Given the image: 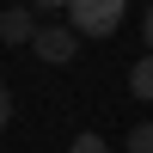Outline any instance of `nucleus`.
I'll return each instance as SVG.
<instances>
[{
    "label": "nucleus",
    "mask_w": 153,
    "mask_h": 153,
    "mask_svg": "<svg viewBox=\"0 0 153 153\" xmlns=\"http://www.w3.org/2000/svg\"><path fill=\"white\" fill-rule=\"evenodd\" d=\"M129 92H135V98H147V104H153V55H141V61L129 68Z\"/></svg>",
    "instance_id": "nucleus-4"
},
{
    "label": "nucleus",
    "mask_w": 153,
    "mask_h": 153,
    "mask_svg": "<svg viewBox=\"0 0 153 153\" xmlns=\"http://www.w3.org/2000/svg\"><path fill=\"white\" fill-rule=\"evenodd\" d=\"M123 6L129 0H68V25L80 37H110L123 25Z\"/></svg>",
    "instance_id": "nucleus-1"
},
{
    "label": "nucleus",
    "mask_w": 153,
    "mask_h": 153,
    "mask_svg": "<svg viewBox=\"0 0 153 153\" xmlns=\"http://www.w3.org/2000/svg\"><path fill=\"white\" fill-rule=\"evenodd\" d=\"M6 123H12V92L0 86V129H6Z\"/></svg>",
    "instance_id": "nucleus-7"
},
{
    "label": "nucleus",
    "mask_w": 153,
    "mask_h": 153,
    "mask_svg": "<svg viewBox=\"0 0 153 153\" xmlns=\"http://www.w3.org/2000/svg\"><path fill=\"white\" fill-rule=\"evenodd\" d=\"M37 31H43V25H37L31 6H0V37H6V43H31Z\"/></svg>",
    "instance_id": "nucleus-3"
},
{
    "label": "nucleus",
    "mask_w": 153,
    "mask_h": 153,
    "mask_svg": "<svg viewBox=\"0 0 153 153\" xmlns=\"http://www.w3.org/2000/svg\"><path fill=\"white\" fill-rule=\"evenodd\" d=\"M31 49L43 61H74V49H80V31L74 25H43V31L31 37Z\"/></svg>",
    "instance_id": "nucleus-2"
},
{
    "label": "nucleus",
    "mask_w": 153,
    "mask_h": 153,
    "mask_svg": "<svg viewBox=\"0 0 153 153\" xmlns=\"http://www.w3.org/2000/svg\"><path fill=\"white\" fill-rule=\"evenodd\" d=\"M74 153H110V141H104V135H80V141H74Z\"/></svg>",
    "instance_id": "nucleus-6"
},
{
    "label": "nucleus",
    "mask_w": 153,
    "mask_h": 153,
    "mask_svg": "<svg viewBox=\"0 0 153 153\" xmlns=\"http://www.w3.org/2000/svg\"><path fill=\"white\" fill-rule=\"evenodd\" d=\"M141 37H147V55H153V6H147V19H141Z\"/></svg>",
    "instance_id": "nucleus-9"
},
{
    "label": "nucleus",
    "mask_w": 153,
    "mask_h": 153,
    "mask_svg": "<svg viewBox=\"0 0 153 153\" xmlns=\"http://www.w3.org/2000/svg\"><path fill=\"white\" fill-rule=\"evenodd\" d=\"M31 12H55V6H68V0H25Z\"/></svg>",
    "instance_id": "nucleus-8"
},
{
    "label": "nucleus",
    "mask_w": 153,
    "mask_h": 153,
    "mask_svg": "<svg viewBox=\"0 0 153 153\" xmlns=\"http://www.w3.org/2000/svg\"><path fill=\"white\" fill-rule=\"evenodd\" d=\"M129 153H153V123H135L129 129Z\"/></svg>",
    "instance_id": "nucleus-5"
}]
</instances>
